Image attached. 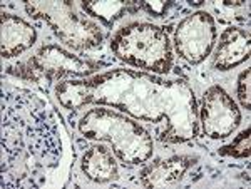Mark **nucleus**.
<instances>
[{
	"mask_svg": "<svg viewBox=\"0 0 251 189\" xmlns=\"http://www.w3.org/2000/svg\"><path fill=\"white\" fill-rule=\"evenodd\" d=\"M59 102L67 109L84 106H111L132 118L168 127L161 141L184 142L194 138L196 102L186 80H164L134 71H111L87 80H64L55 89Z\"/></svg>",
	"mask_w": 251,
	"mask_h": 189,
	"instance_id": "f257e3e1",
	"label": "nucleus"
},
{
	"mask_svg": "<svg viewBox=\"0 0 251 189\" xmlns=\"http://www.w3.org/2000/svg\"><path fill=\"white\" fill-rule=\"evenodd\" d=\"M79 131L89 139L106 141L126 164H143L152 156V138L132 119L111 109H91L80 118Z\"/></svg>",
	"mask_w": 251,
	"mask_h": 189,
	"instance_id": "f03ea898",
	"label": "nucleus"
},
{
	"mask_svg": "<svg viewBox=\"0 0 251 189\" xmlns=\"http://www.w3.org/2000/svg\"><path fill=\"white\" fill-rule=\"evenodd\" d=\"M111 50L117 59L152 74H168L173 66V47L163 27L132 22L114 34Z\"/></svg>",
	"mask_w": 251,
	"mask_h": 189,
	"instance_id": "7ed1b4c3",
	"label": "nucleus"
},
{
	"mask_svg": "<svg viewBox=\"0 0 251 189\" xmlns=\"http://www.w3.org/2000/svg\"><path fill=\"white\" fill-rule=\"evenodd\" d=\"M34 19H44L66 46L75 50L94 49L102 44L99 25L79 15L72 2H25Z\"/></svg>",
	"mask_w": 251,
	"mask_h": 189,
	"instance_id": "20e7f679",
	"label": "nucleus"
},
{
	"mask_svg": "<svg viewBox=\"0 0 251 189\" xmlns=\"http://www.w3.org/2000/svg\"><path fill=\"white\" fill-rule=\"evenodd\" d=\"M99 69V64L77 55L69 54L59 46H44L37 50L34 57L19 66L9 67L10 74H15L27 80H57L66 75L84 77Z\"/></svg>",
	"mask_w": 251,
	"mask_h": 189,
	"instance_id": "39448f33",
	"label": "nucleus"
},
{
	"mask_svg": "<svg viewBox=\"0 0 251 189\" xmlns=\"http://www.w3.org/2000/svg\"><path fill=\"white\" fill-rule=\"evenodd\" d=\"M218 32L214 19L208 12L200 10L188 15L177 24L174 46L181 59L196 66L211 54Z\"/></svg>",
	"mask_w": 251,
	"mask_h": 189,
	"instance_id": "423d86ee",
	"label": "nucleus"
},
{
	"mask_svg": "<svg viewBox=\"0 0 251 189\" xmlns=\"http://www.w3.org/2000/svg\"><path fill=\"white\" fill-rule=\"evenodd\" d=\"M200 119L208 138L225 139L240 126L241 112L228 92L220 86H213L204 92Z\"/></svg>",
	"mask_w": 251,
	"mask_h": 189,
	"instance_id": "0eeeda50",
	"label": "nucleus"
},
{
	"mask_svg": "<svg viewBox=\"0 0 251 189\" xmlns=\"http://www.w3.org/2000/svg\"><path fill=\"white\" fill-rule=\"evenodd\" d=\"M250 32L240 27H228L223 30L218 49L214 52L213 66L216 71H229L250 59Z\"/></svg>",
	"mask_w": 251,
	"mask_h": 189,
	"instance_id": "6e6552de",
	"label": "nucleus"
},
{
	"mask_svg": "<svg viewBox=\"0 0 251 189\" xmlns=\"http://www.w3.org/2000/svg\"><path fill=\"white\" fill-rule=\"evenodd\" d=\"M196 158L188 154L171 156L168 159H159L144 167L141 172V183L146 188H168L174 186L184 178L189 167L194 166Z\"/></svg>",
	"mask_w": 251,
	"mask_h": 189,
	"instance_id": "1a4fd4ad",
	"label": "nucleus"
},
{
	"mask_svg": "<svg viewBox=\"0 0 251 189\" xmlns=\"http://www.w3.org/2000/svg\"><path fill=\"white\" fill-rule=\"evenodd\" d=\"M37 34L29 22L17 15L2 12V57L12 59L30 49Z\"/></svg>",
	"mask_w": 251,
	"mask_h": 189,
	"instance_id": "9d476101",
	"label": "nucleus"
},
{
	"mask_svg": "<svg viewBox=\"0 0 251 189\" xmlns=\"http://www.w3.org/2000/svg\"><path fill=\"white\" fill-rule=\"evenodd\" d=\"M82 172L94 183H111L117 178V163L106 146H92L80 161Z\"/></svg>",
	"mask_w": 251,
	"mask_h": 189,
	"instance_id": "9b49d317",
	"label": "nucleus"
},
{
	"mask_svg": "<svg viewBox=\"0 0 251 189\" xmlns=\"http://www.w3.org/2000/svg\"><path fill=\"white\" fill-rule=\"evenodd\" d=\"M80 9L91 17L99 19L106 27H112L116 20L126 14H134L141 10L137 2H96V0L80 2Z\"/></svg>",
	"mask_w": 251,
	"mask_h": 189,
	"instance_id": "f8f14e48",
	"label": "nucleus"
},
{
	"mask_svg": "<svg viewBox=\"0 0 251 189\" xmlns=\"http://www.w3.org/2000/svg\"><path fill=\"white\" fill-rule=\"evenodd\" d=\"M250 147H251V129L246 127V129L241 131L231 142L221 147L220 154L231 156V158H238V159H245V158H250V152H251Z\"/></svg>",
	"mask_w": 251,
	"mask_h": 189,
	"instance_id": "ddd939ff",
	"label": "nucleus"
},
{
	"mask_svg": "<svg viewBox=\"0 0 251 189\" xmlns=\"http://www.w3.org/2000/svg\"><path fill=\"white\" fill-rule=\"evenodd\" d=\"M236 95L240 99L241 106L245 107L246 111L251 109V71L246 69L243 71L238 77V84H236Z\"/></svg>",
	"mask_w": 251,
	"mask_h": 189,
	"instance_id": "4468645a",
	"label": "nucleus"
},
{
	"mask_svg": "<svg viewBox=\"0 0 251 189\" xmlns=\"http://www.w3.org/2000/svg\"><path fill=\"white\" fill-rule=\"evenodd\" d=\"M137 3H139V9L146 10L148 14L154 15V17H164L173 5L171 2H148V0H144V2H137Z\"/></svg>",
	"mask_w": 251,
	"mask_h": 189,
	"instance_id": "2eb2a0df",
	"label": "nucleus"
}]
</instances>
